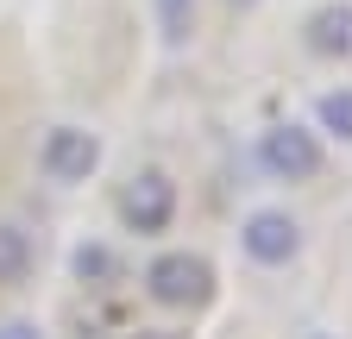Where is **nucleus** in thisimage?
<instances>
[{"instance_id":"obj_1","label":"nucleus","mask_w":352,"mask_h":339,"mask_svg":"<svg viewBox=\"0 0 352 339\" xmlns=\"http://www.w3.org/2000/svg\"><path fill=\"white\" fill-rule=\"evenodd\" d=\"M145 289L164 308H201L214 295V264L195 258V251H164V258L145 270Z\"/></svg>"},{"instance_id":"obj_2","label":"nucleus","mask_w":352,"mask_h":339,"mask_svg":"<svg viewBox=\"0 0 352 339\" xmlns=\"http://www.w3.org/2000/svg\"><path fill=\"white\" fill-rule=\"evenodd\" d=\"M38 170L51 183H88L101 170V139L88 126H51L44 145H38Z\"/></svg>"},{"instance_id":"obj_3","label":"nucleus","mask_w":352,"mask_h":339,"mask_svg":"<svg viewBox=\"0 0 352 339\" xmlns=\"http://www.w3.org/2000/svg\"><path fill=\"white\" fill-rule=\"evenodd\" d=\"M239 245H245L252 264L283 270V264L302 258V226H296V214H283V207H258V214L239 226Z\"/></svg>"},{"instance_id":"obj_4","label":"nucleus","mask_w":352,"mask_h":339,"mask_svg":"<svg viewBox=\"0 0 352 339\" xmlns=\"http://www.w3.org/2000/svg\"><path fill=\"white\" fill-rule=\"evenodd\" d=\"M170 220H176V183L164 170H139L120 189V226L126 233H164Z\"/></svg>"},{"instance_id":"obj_5","label":"nucleus","mask_w":352,"mask_h":339,"mask_svg":"<svg viewBox=\"0 0 352 339\" xmlns=\"http://www.w3.org/2000/svg\"><path fill=\"white\" fill-rule=\"evenodd\" d=\"M258 157H264V170H271L277 183H308L321 170V139L308 132V126L283 119V126H271V132L258 139Z\"/></svg>"},{"instance_id":"obj_6","label":"nucleus","mask_w":352,"mask_h":339,"mask_svg":"<svg viewBox=\"0 0 352 339\" xmlns=\"http://www.w3.org/2000/svg\"><path fill=\"white\" fill-rule=\"evenodd\" d=\"M302 38H308V51L327 57V63L352 57V0H327V7H315L308 25H302Z\"/></svg>"},{"instance_id":"obj_7","label":"nucleus","mask_w":352,"mask_h":339,"mask_svg":"<svg viewBox=\"0 0 352 339\" xmlns=\"http://www.w3.org/2000/svg\"><path fill=\"white\" fill-rule=\"evenodd\" d=\"M25 277H32V239L19 226L0 220V289H7V283H25Z\"/></svg>"},{"instance_id":"obj_8","label":"nucleus","mask_w":352,"mask_h":339,"mask_svg":"<svg viewBox=\"0 0 352 339\" xmlns=\"http://www.w3.org/2000/svg\"><path fill=\"white\" fill-rule=\"evenodd\" d=\"M157 25H164V45H189L195 38V0H157Z\"/></svg>"},{"instance_id":"obj_9","label":"nucleus","mask_w":352,"mask_h":339,"mask_svg":"<svg viewBox=\"0 0 352 339\" xmlns=\"http://www.w3.org/2000/svg\"><path fill=\"white\" fill-rule=\"evenodd\" d=\"M321 126L340 139V145H352V89H333V95H321Z\"/></svg>"},{"instance_id":"obj_10","label":"nucleus","mask_w":352,"mask_h":339,"mask_svg":"<svg viewBox=\"0 0 352 339\" xmlns=\"http://www.w3.org/2000/svg\"><path fill=\"white\" fill-rule=\"evenodd\" d=\"M107 270H113V258H107L101 245H82V251H76V277H82V283H88V277H107Z\"/></svg>"},{"instance_id":"obj_11","label":"nucleus","mask_w":352,"mask_h":339,"mask_svg":"<svg viewBox=\"0 0 352 339\" xmlns=\"http://www.w3.org/2000/svg\"><path fill=\"white\" fill-rule=\"evenodd\" d=\"M0 339H44L32 320H0Z\"/></svg>"},{"instance_id":"obj_12","label":"nucleus","mask_w":352,"mask_h":339,"mask_svg":"<svg viewBox=\"0 0 352 339\" xmlns=\"http://www.w3.org/2000/svg\"><path fill=\"white\" fill-rule=\"evenodd\" d=\"M132 339H183V333H170V327H145V333H132Z\"/></svg>"},{"instance_id":"obj_13","label":"nucleus","mask_w":352,"mask_h":339,"mask_svg":"<svg viewBox=\"0 0 352 339\" xmlns=\"http://www.w3.org/2000/svg\"><path fill=\"white\" fill-rule=\"evenodd\" d=\"M227 7H264V0H227Z\"/></svg>"},{"instance_id":"obj_14","label":"nucleus","mask_w":352,"mask_h":339,"mask_svg":"<svg viewBox=\"0 0 352 339\" xmlns=\"http://www.w3.org/2000/svg\"><path fill=\"white\" fill-rule=\"evenodd\" d=\"M315 339H327V333H315Z\"/></svg>"}]
</instances>
